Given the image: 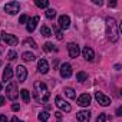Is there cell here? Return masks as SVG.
Segmentation results:
<instances>
[{"label":"cell","instance_id":"484cf974","mask_svg":"<svg viewBox=\"0 0 122 122\" xmlns=\"http://www.w3.org/2000/svg\"><path fill=\"white\" fill-rule=\"evenodd\" d=\"M55 16H56L55 9H47V10H46V17H47V19H53Z\"/></svg>","mask_w":122,"mask_h":122},{"label":"cell","instance_id":"1f68e13d","mask_svg":"<svg viewBox=\"0 0 122 122\" xmlns=\"http://www.w3.org/2000/svg\"><path fill=\"white\" fill-rule=\"evenodd\" d=\"M0 122H9L6 115H0Z\"/></svg>","mask_w":122,"mask_h":122},{"label":"cell","instance_id":"4dcf8cb0","mask_svg":"<svg viewBox=\"0 0 122 122\" xmlns=\"http://www.w3.org/2000/svg\"><path fill=\"white\" fill-rule=\"evenodd\" d=\"M27 19H29V17H27L26 15H22V16H20V19H19V23H26V22H27Z\"/></svg>","mask_w":122,"mask_h":122},{"label":"cell","instance_id":"9a60e30c","mask_svg":"<svg viewBox=\"0 0 122 122\" xmlns=\"http://www.w3.org/2000/svg\"><path fill=\"white\" fill-rule=\"evenodd\" d=\"M37 22H39V16H35V17H32V19L27 22V26H26V29H27V32H29V33H32V32L36 29V25H37Z\"/></svg>","mask_w":122,"mask_h":122},{"label":"cell","instance_id":"7402d4cb","mask_svg":"<svg viewBox=\"0 0 122 122\" xmlns=\"http://www.w3.org/2000/svg\"><path fill=\"white\" fill-rule=\"evenodd\" d=\"M86 79H88V73H85V72H78V73H76V81L85 82Z\"/></svg>","mask_w":122,"mask_h":122},{"label":"cell","instance_id":"ba28073f","mask_svg":"<svg viewBox=\"0 0 122 122\" xmlns=\"http://www.w3.org/2000/svg\"><path fill=\"white\" fill-rule=\"evenodd\" d=\"M16 76H17V81L22 83V82H25L26 81V78H27V69L25 68V66H22V65H19L17 68H16Z\"/></svg>","mask_w":122,"mask_h":122},{"label":"cell","instance_id":"d590c367","mask_svg":"<svg viewBox=\"0 0 122 122\" xmlns=\"http://www.w3.org/2000/svg\"><path fill=\"white\" fill-rule=\"evenodd\" d=\"M93 3H95V5H99V6H102V5H103L102 0H93Z\"/></svg>","mask_w":122,"mask_h":122},{"label":"cell","instance_id":"9c48e42d","mask_svg":"<svg viewBox=\"0 0 122 122\" xmlns=\"http://www.w3.org/2000/svg\"><path fill=\"white\" fill-rule=\"evenodd\" d=\"M59 71H60V76L62 78H71L72 76V66L69 63H62Z\"/></svg>","mask_w":122,"mask_h":122},{"label":"cell","instance_id":"ac0fdd59","mask_svg":"<svg viewBox=\"0 0 122 122\" xmlns=\"http://www.w3.org/2000/svg\"><path fill=\"white\" fill-rule=\"evenodd\" d=\"M22 57H23V60H26V62H32V60L36 59V56H35L33 53H30V52H25V53L22 55Z\"/></svg>","mask_w":122,"mask_h":122},{"label":"cell","instance_id":"ffe728a7","mask_svg":"<svg viewBox=\"0 0 122 122\" xmlns=\"http://www.w3.org/2000/svg\"><path fill=\"white\" fill-rule=\"evenodd\" d=\"M40 35L45 36V37H49V36H52V32H50V29L47 26H42L40 27Z\"/></svg>","mask_w":122,"mask_h":122},{"label":"cell","instance_id":"603a6c76","mask_svg":"<svg viewBox=\"0 0 122 122\" xmlns=\"http://www.w3.org/2000/svg\"><path fill=\"white\" fill-rule=\"evenodd\" d=\"M65 93H66V96L71 98V99H75V98H76V93H75V91H73L72 88H65Z\"/></svg>","mask_w":122,"mask_h":122},{"label":"cell","instance_id":"2e32d148","mask_svg":"<svg viewBox=\"0 0 122 122\" xmlns=\"http://www.w3.org/2000/svg\"><path fill=\"white\" fill-rule=\"evenodd\" d=\"M82 55H83V57L86 59V60H93V57H95V53H93V50L91 49V47H83V50H82Z\"/></svg>","mask_w":122,"mask_h":122},{"label":"cell","instance_id":"60d3db41","mask_svg":"<svg viewBox=\"0 0 122 122\" xmlns=\"http://www.w3.org/2000/svg\"><path fill=\"white\" fill-rule=\"evenodd\" d=\"M0 55H2V49H0Z\"/></svg>","mask_w":122,"mask_h":122},{"label":"cell","instance_id":"83f0119b","mask_svg":"<svg viewBox=\"0 0 122 122\" xmlns=\"http://www.w3.org/2000/svg\"><path fill=\"white\" fill-rule=\"evenodd\" d=\"M43 49H45L46 52H52V50H55V47H53V45H52L50 42H46L45 46H43Z\"/></svg>","mask_w":122,"mask_h":122},{"label":"cell","instance_id":"6da1fadb","mask_svg":"<svg viewBox=\"0 0 122 122\" xmlns=\"http://www.w3.org/2000/svg\"><path fill=\"white\" fill-rule=\"evenodd\" d=\"M106 33H108V37L112 43L118 42V39H119V26H118V23L113 17H106Z\"/></svg>","mask_w":122,"mask_h":122},{"label":"cell","instance_id":"ab89813d","mask_svg":"<svg viewBox=\"0 0 122 122\" xmlns=\"http://www.w3.org/2000/svg\"><path fill=\"white\" fill-rule=\"evenodd\" d=\"M0 91H2V83H0Z\"/></svg>","mask_w":122,"mask_h":122},{"label":"cell","instance_id":"d6a6232c","mask_svg":"<svg viewBox=\"0 0 122 122\" xmlns=\"http://www.w3.org/2000/svg\"><path fill=\"white\" fill-rule=\"evenodd\" d=\"M19 108H20V106H19L17 103H13V105H12V109H13V111H19Z\"/></svg>","mask_w":122,"mask_h":122},{"label":"cell","instance_id":"74e56055","mask_svg":"<svg viewBox=\"0 0 122 122\" xmlns=\"http://www.w3.org/2000/svg\"><path fill=\"white\" fill-rule=\"evenodd\" d=\"M3 105H5V98L0 96V106H3Z\"/></svg>","mask_w":122,"mask_h":122},{"label":"cell","instance_id":"8fae6325","mask_svg":"<svg viewBox=\"0 0 122 122\" xmlns=\"http://www.w3.org/2000/svg\"><path fill=\"white\" fill-rule=\"evenodd\" d=\"M91 101H92V98H91L89 93H82V95L78 98V105H79V106H89Z\"/></svg>","mask_w":122,"mask_h":122},{"label":"cell","instance_id":"5bb4252c","mask_svg":"<svg viewBox=\"0 0 122 122\" xmlns=\"http://www.w3.org/2000/svg\"><path fill=\"white\" fill-rule=\"evenodd\" d=\"M59 26H60V29H68L69 26H71V19H69V16H66V15H62L59 17Z\"/></svg>","mask_w":122,"mask_h":122},{"label":"cell","instance_id":"f546056e","mask_svg":"<svg viewBox=\"0 0 122 122\" xmlns=\"http://www.w3.org/2000/svg\"><path fill=\"white\" fill-rule=\"evenodd\" d=\"M106 121V113H99L96 118V122H105Z\"/></svg>","mask_w":122,"mask_h":122},{"label":"cell","instance_id":"277c9868","mask_svg":"<svg viewBox=\"0 0 122 122\" xmlns=\"http://www.w3.org/2000/svg\"><path fill=\"white\" fill-rule=\"evenodd\" d=\"M55 103H56V106L60 109V111H65V112H71V105L66 102V101H63L62 98H60V96H56L55 98Z\"/></svg>","mask_w":122,"mask_h":122},{"label":"cell","instance_id":"44dd1931","mask_svg":"<svg viewBox=\"0 0 122 122\" xmlns=\"http://www.w3.org/2000/svg\"><path fill=\"white\" fill-rule=\"evenodd\" d=\"M35 5H36L37 7H40V9H46V7L49 6V2H47V0H36Z\"/></svg>","mask_w":122,"mask_h":122},{"label":"cell","instance_id":"8d00e7d4","mask_svg":"<svg viewBox=\"0 0 122 122\" xmlns=\"http://www.w3.org/2000/svg\"><path fill=\"white\" fill-rule=\"evenodd\" d=\"M108 6H109V7H115V6H116V2H109Z\"/></svg>","mask_w":122,"mask_h":122},{"label":"cell","instance_id":"8992f818","mask_svg":"<svg viewBox=\"0 0 122 122\" xmlns=\"http://www.w3.org/2000/svg\"><path fill=\"white\" fill-rule=\"evenodd\" d=\"M5 10L9 13V15H16L19 10H20V5L17 2H9L5 5Z\"/></svg>","mask_w":122,"mask_h":122},{"label":"cell","instance_id":"7a4b0ae2","mask_svg":"<svg viewBox=\"0 0 122 122\" xmlns=\"http://www.w3.org/2000/svg\"><path fill=\"white\" fill-rule=\"evenodd\" d=\"M35 98L37 102H47L50 98V93L47 91V86L43 82H35Z\"/></svg>","mask_w":122,"mask_h":122},{"label":"cell","instance_id":"b9f144b4","mask_svg":"<svg viewBox=\"0 0 122 122\" xmlns=\"http://www.w3.org/2000/svg\"><path fill=\"white\" fill-rule=\"evenodd\" d=\"M0 39H2V35H0Z\"/></svg>","mask_w":122,"mask_h":122},{"label":"cell","instance_id":"52a82bcc","mask_svg":"<svg viewBox=\"0 0 122 122\" xmlns=\"http://www.w3.org/2000/svg\"><path fill=\"white\" fill-rule=\"evenodd\" d=\"M95 99H96L98 103L102 105V106H108V105H111V98H108V96L103 95L102 92H95Z\"/></svg>","mask_w":122,"mask_h":122},{"label":"cell","instance_id":"d6986e66","mask_svg":"<svg viewBox=\"0 0 122 122\" xmlns=\"http://www.w3.org/2000/svg\"><path fill=\"white\" fill-rule=\"evenodd\" d=\"M23 46H29V47H32V49H36V47H37L36 42H35L33 39H30V37H27V39L23 42Z\"/></svg>","mask_w":122,"mask_h":122},{"label":"cell","instance_id":"3957f363","mask_svg":"<svg viewBox=\"0 0 122 122\" xmlns=\"http://www.w3.org/2000/svg\"><path fill=\"white\" fill-rule=\"evenodd\" d=\"M6 95H7V98H9L10 101H15V99L17 98L19 91H17L16 82H10V83L7 85V88H6Z\"/></svg>","mask_w":122,"mask_h":122},{"label":"cell","instance_id":"4fadbf2b","mask_svg":"<svg viewBox=\"0 0 122 122\" xmlns=\"http://www.w3.org/2000/svg\"><path fill=\"white\" fill-rule=\"evenodd\" d=\"M76 118L79 119V122H89L91 119V112L89 111H79L76 113Z\"/></svg>","mask_w":122,"mask_h":122},{"label":"cell","instance_id":"f35d334b","mask_svg":"<svg viewBox=\"0 0 122 122\" xmlns=\"http://www.w3.org/2000/svg\"><path fill=\"white\" fill-rule=\"evenodd\" d=\"M121 113H122V108H118V109H116V115L121 116Z\"/></svg>","mask_w":122,"mask_h":122},{"label":"cell","instance_id":"f1b7e54d","mask_svg":"<svg viewBox=\"0 0 122 122\" xmlns=\"http://www.w3.org/2000/svg\"><path fill=\"white\" fill-rule=\"evenodd\" d=\"M7 57H9L10 60H13V59H16V57H17V53H16L15 50H9V53H7Z\"/></svg>","mask_w":122,"mask_h":122},{"label":"cell","instance_id":"4316f807","mask_svg":"<svg viewBox=\"0 0 122 122\" xmlns=\"http://www.w3.org/2000/svg\"><path fill=\"white\" fill-rule=\"evenodd\" d=\"M53 30H55V35H56V37L59 39V40H62L63 39V35H62V32H60L56 26H53Z\"/></svg>","mask_w":122,"mask_h":122},{"label":"cell","instance_id":"5b68a950","mask_svg":"<svg viewBox=\"0 0 122 122\" xmlns=\"http://www.w3.org/2000/svg\"><path fill=\"white\" fill-rule=\"evenodd\" d=\"M0 35H2V39H3V42L5 43H7V46H16L17 45V37L15 36V35H9V33H0Z\"/></svg>","mask_w":122,"mask_h":122},{"label":"cell","instance_id":"e0dca14e","mask_svg":"<svg viewBox=\"0 0 122 122\" xmlns=\"http://www.w3.org/2000/svg\"><path fill=\"white\" fill-rule=\"evenodd\" d=\"M12 78H13V71H12V66H6V68H5V71H3V81L7 83Z\"/></svg>","mask_w":122,"mask_h":122},{"label":"cell","instance_id":"d4e9b609","mask_svg":"<svg viewBox=\"0 0 122 122\" xmlns=\"http://www.w3.org/2000/svg\"><path fill=\"white\" fill-rule=\"evenodd\" d=\"M37 118H39V121H40V122H46V121L49 119V113H47L46 111H43V112H40V113H39V116H37Z\"/></svg>","mask_w":122,"mask_h":122},{"label":"cell","instance_id":"836d02e7","mask_svg":"<svg viewBox=\"0 0 122 122\" xmlns=\"http://www.w3.org/2000/svg\"><path fill=\"white\" fill-rule=\"evenodd\" d=\"M10 122H23V121H20V119H19V118H17V116H13V118H12V121H10Z\"/></svg>","mask_w":122,"mask_h":122},{"label":"cell","instance_id":"7c38bea8","mask_svg":"<svg viewBox=\"0 0 122 122\" xmlns=\"http://www.w3.org/2000/svg\"><path fill=\"white\" fill-rule=\"evenodd\" d=\"M37 71L40 73H47L49 72V63H47L46 59H40L37 62Z\"/></svg>","mask_w":122,"mask_h":122},{"label":"cell","instance_id":"cb8c5ba5","mask_svg":"<svg viewBox=\"0 0 122 122\" xmlns=\"http://www.w3.org/2000/svg\"><path fill=\"white\" fill-rule=\"evenodd\" d=\"M20 95H22V99H23L25 102H29L30 95H29V91H27V89H22V91H20Z\"/></svg>","mask_w":122,"mask_h":122},{"label":"cell","instance_id":"e575fe53","mask_svg":"<svg viewBox=\"0 0 122 122\" xmlns=\"http://www.w3.org/2000/svg\"><path fill=\"white\" fill-rule=\"evenodd\" d=\"M55 115H56V119H57V121H60V119H62V113H60V112H56Z\"/></svg>","mask_w":122,"mask_h":122},{"label":"cell","instance_id":"30bf717a","mask_svg":"<svg viewBox=\"0 0 122 122\" xmlns=\"http://www.w3.org/2000/svg\"><path fill=\"white\" fill-rule=\"evenodd\" d=\"M68 52H69L71 57L76 59L79 56V53H81V49H79V46L76 43H68Z\"/></svg>","mask_w":122,"mask_h":122}]
</instances>
